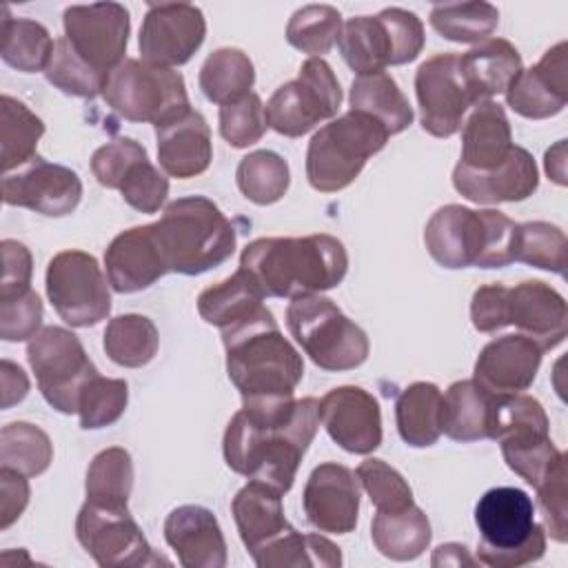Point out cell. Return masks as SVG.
<instances>
[{
    "mask_svg": "<svg viewBox=\"0 0 568 568\" xmlns=\"http://www.w3.org/2000/svg\"><path fill=\"white\" fill-rule=\"evenodd\" d=\"M433 566H475L477 561L468 555L466 546L462 544H442L435 548L430 559Z\"/></svg>",
    "mask_w": 568,
    "mask_h": 568,
    "instance_id": "58",
    "label": "cell"
},
{
    "mask_svg": "<svg viewBox=\"0 0 568 568\" xmlns=\"http://www.w3.org/2000/svg\"><path fill=\"white\" fill-rule=\"evenodd\" d=\"M237 189L253 204L266 206L284 197L291 182L288 164L275 151H253L244 155L235 171Z\"/></svg>",
    "mask_w": 568,
    "mask_h": 568,
    "instance_id": "45",
    "label": "cell"
},
{
    "mask_svg": "<svg viewBox=\"0 0 568 568\" xmlns=\"http://www.w3.org/2000/svg\"><path fill=\"white\" fill-rule=\"evenodd\" d=\"M286 326L311 362L324 371H351L368 357L364 328L320 293L295 297L286 308Z\"/></svg>",
    "mask_w": 568,
    "mask_h": 568,
    "instance_id": "8",
    "label": "cell"
},
{
    "mask_svg": "<svg viewBox=\"0 0 568 568\" xmlns=\"http://www.w3.org/2000/svg\"><path fill=\"white\" fill-rule=\"evenodd\" d=\"M102 346L113 364L124 368H140L155 357L160 335L149 317L126 313L109 320Z\"/></svg>",
    "mask_w": 568,
    "mask_h": 568,
    "instance_id": "40",
    "label": "cell"
},
{
    "mask_svg": "<svg viewBox=\"0 0 568 568\" xmlns=\"http://www.w3.org/2000/svg\"><path fill=\"white\" fill-rule=\"evenodd\" d=\"M231 513L242 544L251 555L291 528L282 508V493L251 479L231 501Z\"/></svg>",
    "mask_w": 568,
    "mask_h": 568,
    "instance_id": "30",
    "label": "cell"
},
{
    "mask_svg": "<svg viewBox=\"0 0 568 568\" xmlns=\"http://www.w3.org/2000/svg\"><path fill=\"white\" fill-rule=\"evenodd\" d=\"M29 393V379L24 371L9 362L2 359V408H11L13 404L22 402Z\"/></svg>",
    "mask_w": 568,
    "mask_h": 568,
    "instance_id": "57",
    "label": "cell"
},
{
    "mask_svg": "<svg viewBox=\"0 0 568 568\" xmlns=\"http://www.w3.org/2000/svg\"><path fill=\"white\" fill-rule=\"evenodd\" d=\"M453 186L462 197L475 204L521 202L537 191L539 171L535 158L524 146L515 144L508 158L490 171H475L457 164L453 169Z\"/></svg>",
    "mask_w": 568,
    "mask_h": 568,
    "instance_id": "23",
    "label": "cell"
},
{
    "mask_svg": "<svg viewBox=\"0 0 568 568\" xmlns=\"http://www.w3.org/2000/svg\"><path fill=\"white\" fill-rule=\"evenodd\" d=\"M495 397L475 379L453 382L442 395V433L455 442L490 439Z\"/></svg>",
    "mask_w": 568,
    "mask_h": 568,
    "instance_id": "32",
    "label": "cell"
},
{
    "mask_svg": "<svg viewBox=\"0 0 568 568\" xmlns=\"http://www.w3.org/2000/svg\"><path fill=\"white\" fill-rule=\"evenodd\" d=\"M82 197V182L75 171L51 164L36 155L27 164L2 175V202L22 206L47 217H62L75 211Z\"/></svg>",
    "mask_w": 568,
    "mask_h": 568,
    "instance_id": "19",
    "label": "cell"
},
{
    "mask_svg": "<svg viewBox=\"0 0 568 568\" xmlns=\"http://www.w3.org/2000/svg\"><path fill=\"white\" fill-rule=\"evenodd\" d=\"M517 224L495 209L446 204L424 229L430 257L444 268H501L515 262Z\"/></svg>",
    "mask_w": 568,
    "mask_h": 568,
    "instance_id": "4",
    "label": "cell"
},
{
    "mask_svg": "<svg viewBox=\"0 0 568 568\" xmlns=\"http://www.w3.org/2000/svg\"><path fill=\"white\" fill-rule=\"evenodd\" d=\"M266 126L264 104L253 91L237 102L220 106V135L233 149H246L260 142Z\"/></svg>",
    "mask_w": 568,
    "mask_h": 568,
    "instance_id": "51",
    "label": "cell"
},
{
    "mask_svg": "<svg viewBox=\"0 0 568 568\" xmlns=\"http://www.w3.org/2000/svg\"><path fill=\"white\" fill-rule=\"evenodd\" d=\"M109 284L115 293H138L169 273L151 224L118 233L104 251Z\"/></svg>",
    "mask_w": 568,
    "mask_h": 568,
    "instance_id": "26",
    "label": "cell"
},
{
    "mask_svg": "<svg viewBox=\"0 0 568 568\" xmlns=\"http://www.w3.org/2000/svg\"><path fill=\"white\" fill-rule=\"evenodd\" d=\"M388 131L362 111H346L324 124L306 149V178L320 193L346 189L364 169L368 158L386 146Z\"/></svg>",
    "mask_w": 568,
    "mask_h": 568,
    "instance_id": "7",
    "label": "cell"
},
{
    "mask_svg": "<svg viewBox=\"0 0 568 568\" xmlns=\"http://www.w3.org/2000/svg\"><path fill=\"white\" fill-rule=\"evenodd\" d=\"M164 539L184 568H224L226 541L215 515L195 504L178 506L164 521Z\"/></svg>",
    "mask_w": 568,
    "mask_h": 568,
    "instance_id": "27",
    "label": "cell"
},
{
    "mask_svg": "<svg viewBox=\"0 0 568 568\" xmlns=\"http://www.w3.org/2000/svg\"><path fill=\"white\" fill-rule=\"evenodd\" d=\"M55 313L75 328H89L111 313V291L98 260L84 251H60L49 260L44 277Z\"/></svg>",
    "mask_w": 568,
    "mask_h": 568,
    "instance_id": "13",
    "label": "cell"
},
{
    "mask_svg": "<svg viewBox=\"0 0 568 568\" xmlns=\"http://www.w3.org/2000/svg\"><path fill=\"white\" fill-rule=\"evenodd\" d=\"M2 280L0 297H11L31 288V253L18 240H2Z\"/></svg>",
    "mask_w": 568,
    "mask_h": 568,
    "instance_id": "54",
    "label": "cell"
},
{
    "mask_svg": "<svg viewBox=\"0 0 568 568\" xmlns=\"http://www.w3.org/2000/svg\"><path fill=\"white\" fill-rule=\"evenodd\" d=\"M504 322L537 342L541 351H550L568 335V306L564 295L550 284L526 280L506 288Z\"/></svg>",
    "mask_w": 568,
    "mask_h": 568,
    "instance_id": "22",
    "label": "cell"
},
{
    "mask_svg": "<svg viewBox=\"0 0 568 568\" xmlns=\"http://www.w3.org/2000/svg\"><path fill=\"white\" fill-rule=\"evenodd\" d=\"M342 16L331 4H306L297 9L286 24V40L291 47L322 58L333 49L342 33Z\"/></svg>",
    "mask_w": 568,
    "mask_h": 568,
    "instance_id": "46",
    "label": "cell"
},
{
    "mask_svg": "<svg viewBox=\"0 0 568 568\" xmlns=\"http://www.w3.org/2000/svg\"><path fill=\"white\" fill-rule=\"evenodd\" d=\"M348 104L353 111H362L382 122L388 135L402 133L413 122V109L406 95L386 71L357 75L351 84Z\"/></svg>",
    "mask_w": 568,
    "mask_h": 568,
    "instance_id": "35",
    "label": "cell"
},
{
    "mask_svg": "<svg viewBox=\"0 0 568 568\" xmlns=\"http://www.w3.org/2000/svg\"><path fill=\"white\" fill-rule=\"evenodd\" d=\"M151 231L169 273L200 275L226 262L235 251L233 224L204 195L169 202Z\"/></svg>",
    "mask_w": 568,
    "mask_h": 568,
    "instance_id": "5",
    "label": "cell"
},
{
    "mask_svg": "<svg viewBox=\"0 0 568 568\" xmlns=\"http://www.w3.org/2000/svg\"><path fill=\"white\" fill-rule=\"evenodd\" d=\"M129 404V386L124 379L102 377L100 373L91 377L80 390L78 415L84 430H95L115 424Z\"/></svg>",
    "mask_w": 568,
    "mask_h": 568,
    "instance_id": "48",
    "label": "cell"
},
{
    "mask_svg": "<svg viewBox=\"0 0 568 568\" xmlns=\"http://www.w3.org/2000/svg\"><path fill=\"white\" fill-rule=\"evenodd\" d=\"M102 98L124 120L151 122L153 126H162L191 109L182 73L135 58H126L109 73Z\"/></svg>",
    "mask_w": 568,
    "mask_h": 568,
    "instance_id": "10",
    "label": "cell"
},
{
    "mask_svg": "<svg viewBox=\"0 0 568 568\" xmlns=\"http://www.w3.org/2000/svg\"><path fill=\"white\" fill-rule=\"evenodd\" d=\"M53 459L49 435L29 424L11 422L0 430V468H11L24 477L42 475Z\"/></svg>",
    "mask_w": 568,
    "mask_h": 568,
    "instance_id": "44",
    "label": "cell"
},
{
    "mask_svg": "<svg viewBox=\"0 0 568 568\" xmlns=\"http://www.w3.org/2000/svg\"><path fill=\"white\" fill-rule=\"evenodd\" d=\"M262 302L264 293L260 291L255 280L244 268H237L231 277L200 293L197 313L206 324L224 331L253 317L260 308H264Z\"/></svg>",
    "mask_w": 568,
    "mask_h": 568,
    "instance_id": "33",
    "label": "cell"
},
{
    "mask_svg": "<svg viewBox=\"0 0 568 568\" xmlns=\"http://www.w3.org/2000/svg\"><path fill=\"white\" fill-rule=\"evenodd\" d=\"M158 160L166 175L186 180L204 173L213 160L211 129L200 111H184L182 115L155 126Z\"/></svg>",
    "mask_w": 568,
    "mask_h": 568,
    "instance_id": "28",
    "label": "cell"
},
{
    "mask_svg": "<svg viewBox=\"0 0 568 568\" xmlns=\"http://www.w3.org/2000/svg\"><path fill=\"white\" fill-rule=\"evenodd\" d=\"M47 80L67 95L73 98H95L102 93L106 78L95 73L62 36L55 40V49L49 67L44 69Z\"/></svg>",
    "mask_w": 568,
    "mask_h": 568,
    "instance_id": "49",
    "label": "cell"
},
{
    "mask_svg": "<svg viewBox=\"0 0 568 568\" xmlns=\"http://www.w3.org/2000/svg\"><path fill=\"white\" fill-rule=\"evenodd\" d=\"M499 24V11L490 2H442L430 9V27L450 42H481Z\"/></svg>",
    "mask_w": 568,
    "mask_h": 568,
    "instance_id": "43",
    "label": "cell"
},
{
    "mask_svg": "<svg viewBox=\"0 0 568 568\" xmlns=\"http://www.w3.org/2000/svg\"><path fill=\"white\" fill-rule=\"evenodd\" d=\"M395 422L408 446H433L442 435V390L433 382L408 384L395 402Z\"/></svg>",
    "mask_w": 568,
    "mask_h": 568,
    "instance_id": "34",
    "label": "cell"
},
{
    "mask_svg": "<svg viewBox=\"0 0 568 568\" xmlns=\"http://www.w3.org/2000/svg\"><path fill=\"white\" fill-rule=\"evenodd\" d=\"M537 490L539 510L544 517V530L564 544L568 539V504H566V466H559Z\"/></svg>",
    "mask_w": 568,
    "mask_h": 568,
    "instance_id": "53",
    "label": "cell"
},
{
    "mask_svg": "<svg viewBox=\"0 0 568 568\" xmlns=\"http://www.w3.org/2000/svg\"><path fill=\"white\" fill-rule=\"evenodd\" d=\"M544 351L521 333L488 342L475 362L473 379L493 395L524 393L537 377Z\"/></svg>",
    "mask_w": 568,
    "mask_h": 568,
    "instance_id": "24",
    "label": "cell"
},
{
    "mask_svg": "<svg viewBox=\"0 0 568 568\" xmlns=\"http://www.w3.org/2000/svg\"><path fill=\"white\" fill-rule=\"evenodd\" d=\"M0 133L4 175L36 158V146L44 133V122L27 104L4 93L0 100Z\"/></svg>",
    "mask_w": 568,
    "mask_h": 568,
    "instance_id": "41",
    "label": "cell"
},
{
    "mask_svg": "<svg viewBox=\"0 0 568 568\" xmlns=\"http://www.w3.org/2000/svg\"><path fill=\"white\" fill-rule=\"evenodd\" d=\"M355 475L377 510L397 513L413 506V490L408 481L384 459H364Z\"/></svg>",
    "mask_w": 568,
    "mask_h": 568,
    "instance_id": "50",
    "label": "cell"
},
{
    "mask_svg": "<svg viewBox=\"0 0 568 568\" xmlns=\"http://www.w3.org/2000/svg\"><path fill=\"white\" fill-rule=\"evenodd\" d=\"M27 359L47 404L64 415L78 413L80 390L98 375L80 339L62 326H44L29 339Z\"/></svg>",
    "mask_w": 568,
    "mask_h": 568,
    "instance_id": "11",
    "label": "cell"
},
{
    "mask_svg": "<svg viewBox=\"0 0 568 568\" xmlns=\"http://www.w3.org/2000/svg\"><path fill=\"white\" fill-rule=\"evenodd\" d=\"M226 373L246 402L293 397L304 377V359L282 335L273 313L264 306L253 317L222 331Z\"/></svg>",
    "mask_w": 568,
    "mask_h": 568,
    "instance_id": "3",
    "label": "cell"
},
{
    "mask_svg": "<svg viewBox=\"0 0 568 568\" xmlns=\"http://www.w3.org/2000/svg\"><path fill=\"white\" fill-rule=\"evenodd\" d=\"M504 284H484L473 293L470 300V320L479 333H495L506 326L504 322V302H506Z\"/></svg>",
    "mask_w": 568,
    "mask_h": 568,
    "instance_id": "55",
    "label": "cell"
},
{
    "mask_svg": "<svg viewBox=\"0 0 568 568\" xmlns=\"http://www.w3.org/2000/svg\"><path fill=\"white\" fill-rule=\"evenodd\" d=\"M317 426L320 402L315 397L246 402L224 430L226 466L284 495L295 481Z\"/></svg>",
    "mask_w": 568,
    "mask_h": 568,
    "instance_id": "1",
    "label": "cell"
},
{
    "mask_svg": "<svg viewBox=\"0 0 568 568\" xmlns=\"http://www.w3.org/2000/svg\"><path fill=\"white\" fill-rule=\"evenodd\" d=\"M566 235L550 222H524L515 233V262L566 277Z\"/></svg>",
    "mask_w": 568,
    "mask_h": 568,
    "instance_id": "47",
    "label": "cell"
},
{
    "mask_svg": "<svg viewBox=\"0 0 568 568\" xmlns=\"http://www.w3.org/2000/svg\"><path fill=\"white\" fill-rule=\"evenodd\" d=\"M371 537L384 557L393 561H410L428 548L430 521L415 504L397 513L377 510L371 524Z\"/></svg>",
    "mask_w": 568,
    "mask_h": 568,
    "instance_id": "36",
    "label": "cell"
},
{
    "mask_svg": "<svg viewBox=\"0 0 568 568\" xmlns=\"http://www.w3.org/2000/svg\"><path fill=\"white\" fill-rule=\"evenodd\" d=\"M91 171L106 189L140 213H158L169 195V180L151 164L146 149L131 138H115L91 155Z\"/></svg>",
    "mask_w": 568,
    "mask_h": 568,
    "instance_id": "15",
    "label": "cell"
},
{
    "mask_svg": "<svg viewBox=\"0 0 568 568\" xmlns=\"http://www.w3.org/2000/svg\"><path fill=\"white\" fill-rule=\"evenodd\" d=\"M568 102L566 42L550 47L544 58L513 80L506 91V104L528 120H546L564 111Z\"/></svg>",
    "mask_w": 568,
    "mask_h": 568,
    "instance_id": "25",
    "label": "cell"
},
{
    "mask_svg": "<svg viewBox=\"0 0 568 568\" xmlns=\"http://www.w3.org/2000/svg\"><path fill=\"white\" fill-rule=\"evenodd\" d=\"M264 297H304L342 284L348 271L344 244L328 233L304 237H260L240 255Z\"/></svg>",
    "mask_w": 568,
    "mask_h": 568,
    "instance_id": "2",
    "label": "cell"
},
{
    "mask_svg": "<svg viewBox=\"0 0 568 568\" xmlns=\"http://www.w3.org/2000/svg\"><path fill=\"white\" fill-rule=\"evenodd\" d=\"M40 324L42 302L33 288L0 297V337L4 342H24L38 333Z\"/></svg>",
    "mask_w": 568,
    "mask_h": 568,
    "instance_id": "52",
    "label": "cell"
},
{
    "mask_svg": "<svg viewBox=\"0 0 568 568\" xmlns=\"http://www.w3.org/2000/svg\"><path fill=\"white\" fill-rule=\"evenodd\" d=\"M64 38L73 51L102 78L124 62L131 20L118 2L73 4L64 9Z\"/></svg>",
    "mask_w": 568,
    "mask_h": 568,
    "instance_id": "16",
    "label": "cell"
},
{
    "mask_svg": "<svg viewBox=\"0 0 568 568\" xmlns=\"http://www.w3.org/2000/svg\"><path fill=\"white\" fill-rule=\"evenodd\" d=\"M29 504V481L24 475L0 468V528H9Z\"/></svg>",
    "mask_w": 568,
    "mask_h": 568,
    "instance_id": "56",
    "label": "cell"
},
{
    "mask_svg": "<svg viewBox=\"0 0 568 568\" xmlns=\"http://www.w3.org/2000/svg\"><path fill=\"white\" fill-rule=\"evenodd\" d=\"M415 95L422 129L435 138L455 135L468 109L479 104L459 71L457 53H437L422 62L415 73Z\"/></svg>",
    "mask_w": 568,
    "mask_h": 568,
    "instance_id": "17",
    "label": "cell"
},
{
    "mask_svg": "<svg viewBox=\"0 0 568 568\" xmlns=\"http://www.w3.org/2000/svg\"><path fill=\"white\" fill-rule=\"evenodd\" d=\"M513 146L510 122L504 106L484 100L475 104L473 113L462 124V155L457 164L475 171H490L508 158Z\"/></svg>",
    "mask_w": 568,
    "mask_h": 568,
    "instance_id": "29",
    "label": "cell"
},
{
    "mask_svg": "<svg viewBox=\"0 0 568 568\" xmlns=\"http://www.w3.org/2000/svg\"><path fill=\"white\" fill-rule=\"evenodd\" d=\"M302 506L308 524L320 532H353L359 517L357 475L337 462L315 466L306 479Z\"/></svg>",
    "mask_w": 568,
    "mask_h": 568,
    "instance_id": "20",
    "label": "cell"
},
{
    "mask_svg": "<svg viewBox=\"0 0 568 568\" xmlns=\"http://www.w3.org/2000/svg\"><path fill=\"white\" fill-rule=\"evenodd\" d=\"M197 82L206 100L224 106L251 93L255 82V69L244 51L222 47L206 55L204 64L200 67Z\"/></svg>",
    "mask_w": 568,
    "mask_h": 568,
    "instance_id": "37",
    "label": "cell"
},
{
    "mask_svg": "<svg viewBox=\"0 0 568 568\" xmlns=\"http://www.w3.org/2000/svg\"><path fill=\"white\" fill-rule=\"evenodd\" d=\"M320 422L328 437L353 455H368L382 444V410L359 386H337L320 399Z\"/></svg>",
    "mask_w": 568,
    "mask_h": 568,
    "instance_id": "21",
    "label": "cell"
},
{
    "mask_svg": "<svg viewBox=\"0 0 568 568\" xmlns=\"http://www.w3.org/2000/svg\"><path fill=\"white\" fill-rule=\"evenodd\" d=\"M339 104L342 89L331 64L322 58H308L295 80L275 89L264 106V115L275 133L300 138L337 115Z\"/></svg>",
    "mask_w": 568,
    "mask_h": 568,
    "instance_id": "12",
    "label": "cell"
},
{
    "mask_svg": "<svg viewBox=\"0 0 568 568\" xmlns=\"http://www.w3.org/2000/svg\"><path fill=\"white\" fill-rule=\"evenodd\" d=\"M260 568H302V566H322L337 568L342 566L339 548L322 535H304L293 526L251 555Z\"/></svg>",
    "mask_w": 568,
    "mask_h": 568,
    "instance_id": "38",
    "label": "cell"
},
{
    "mask_svg": "<svg viewBox=\"0 0 568 568\" xmlns=\"http://www.w3.org/2000/svg\"><path fill=\"white\" fill-rule=\"evenodd\" d=\"M206 36L204 13L189 2L149 4L140 27L138 47L142 60L153 67L186 64Z\"/></svg>",
    "mask_w": 568,
    "mask_h": 568,
    "instance_id": "18",
    "label": "cell"
},
{
    "mask_svg": "<svg viewBox=\"0 0 568 568\" xmlns=\"http://www.w3.org/2000/svg\"><path fill=\"white\" fill-rule=\"evenodd\" d=\"M477 559L490 568H519L544 557L546 530L535 521V504L521 488L486 490L475 506Z\"/></svg>",
    "mask_w": 568,
    "mask_h": 568,
    "instance_id": "6",
    "label": "cell"
},
{
    "mask_svg": "<svg viewBox=\"0 0 568 568\" xmlns=\"http://www.w3.org/2000/svg\"><path fill=\"white\" fill-rule=\"evenodd\" d=\"M75 537L102 568L169 566V559L149 546L142 528L131 517L129 506L113 508L84 501L75 519Z\"/></svg>",
    "mask_w": 568,
    "mask_h": 568,
    "instance_id": "14",
    "label": "cell"
},
{
    "mask_svg": "<svg viewBox=\"0 0 568 568\" xmlns=\"http://www.w3.org/2000/svg\"><path fill=\"white\" fill-rule=\"evenodd\" d=\"M2 60L22 73L44 71L55 49V42L51 40L49 31L36 20L9 16L7 7H2Z\"/></svg>",
    "mask_w": 568,
    "mask_h": 568,
    "instance_id": "39",
    "label": "cell"
},
{
    "mask_svg": "<svg viewBox=\"0 0 568 568\" xmlns=\"http://www.w3.org/2000/svg\"><path fill=\"white\" fill-rule=\"evenodd\" d=\"M422 20L406 9L388 7L377 16L351 18L337 38L344 62L357 75L413 62L424 49Z\"/></svg>",
    "mask_w": 568,
    "mask_h": 568,
    "instance_id": "9",
    "label": "cell"
},
{
    "mask_svg": "<svg viewBox=\"0 0 568 568\" xmlns=\"http://www.w3.org/2000/svg\"><path fill=\"white\" fill-rule=\"evenodd\" d=\"M459 71L477 102L506 93L521 73L519 51L504 38H488L459 55Z\"/></svg>",
    "mask_w": 568,
    "mask_h": 568,
    "instance_id": "31",
    "label": "cell"
},
{
    "mask_svg": "<svg viewBox=\"0 0 568 568\" xmlns=\"http://www.w3.org/2000/svg\"><path fill=\"white\" fill-rule=\"evenodd\" d=\"M133 462L129 450L111 446L100 450L87 470V501L113 508H126L133 490Z\"/></svg>",
    "mask_w": 568,
    "mask_h": 568,
    "instance_id": "42",
    "label": "cell"
}]
</instances>
